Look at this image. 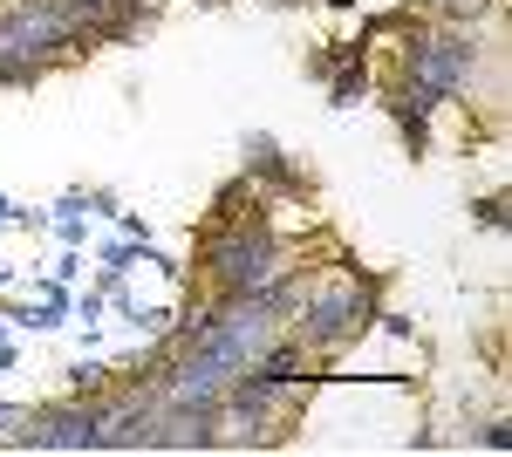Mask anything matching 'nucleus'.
Segmentation results:
<instances>
[{
    "label": "nucleus",
    "mask_w": 512,
    "mask_h": 457,
    "mask_svg": "<svg viewBox=\"0 0 512 457\" xmlns=\"http://www.w3.org/2000/svg\"><path fill=\"white\" fill-rule=\"evenodd\" d=\"M383 273H362L349 253H335V273H321L301 287V301L287 314V335L308 348L315 362L328 355H342L349 342H362L369 328H376V307H383Z\"/></svg>",
    "instance_id": "obj_1"
},
{
    "label": "nucleus",
    "mask_w": 512,
    "mask_h": 457,
    "mask_svg": "<svg viewBox=\"0 0 512 457\" xmlns=\"http://www.w3.org/2000/svg\"><path fill=\"white\" fill-rule=\"evenodd\" d=\"M478 62H485V35L478 28H410L403 55H396V82H383V103H410V110L437 116L444 103H458L472 89Z\"/></svg>",
    "instance_id": "obj_2"
},
{
    "label": "nucleus",
    "mask_w": 512,
    "mask_h": 457,
    "mask_svg": "<svg viewBox=\"0 0 512 457\" xmlns=\"http://www.w3.org/2000/svg\"><path fill=\"white\" fill-rule=\"evenodd\" d=\"M280 267H287V239H280V226H274V205L246 212L233 226L198 232V280H205V294H219V301H239V294L267 287Z\"/></svg>",
    "instance_id": "obj_3"
},
{
    "label": "nucleus",
    "mask_w": 512,
    "mask_h": 457,
    "mask_svg": "<svg viewBox=\"0 0 512 457\" xmlns=\"http://www.w3.org/2000/svg\"><path fill=\"white\" fill-rule=\"evenodd\" d=\"M110 396H62L28 403L14 423H0V451H103Z\"/></svg>",
    "instance_id": "obj_4"
},
{
    "label": "nucleus",
    "mask_w": 512,
    "mask_h": 457,
    "mask_svg": "<svg viewBox=\"0 0 512 457\" xmlns=\"http://www.w3.org/2000/svg\"><path fill=\"white\" fill-rule=\"evenodd\" d=\"M239 171H246V185L260 191L267 205H280V198H315V171L294 164L267 130H253V137L239 144Z\"/></svg>",
    "instance_id": "obj_5"
},
{
    "label": "nucleus",
    "mask_w": 512,
    "mask_h": 457,
    "mask_svg": "<svg viewBox=\"0 0 512 457\" xmlns=\"http://www.w3.org/2000/svg\"><path fill=\"white\" fill-rule=\"evenodd\" d=\"M246 376H260V382H280V389H308V382H321V376H315V355H308V348L294 342L287 328H280L274 342L260 348L253 362H246Z\"/></svg>",
    "instance_id": "obj_6"
},
{
    "label": "nucleus",
    "mask_w": 512,
    "mask_h": 457,
    "mask_svg": "<svg viewBox=\"0 0 512 457\" xmlns=\"http://www.w3.org/2000/svg\"><path fill=\"white\" fill-rule=\"evenodd\" d=\"M260 205H267V198H260V191L246 185V171H239V178H226V185L212 191V205H205V226H233V219L260 212Z\"/></svg>",
    "instance_id": "obj_7"
},
{
    "label": "nucleus",
    "mask_w": 512,
    "mask_h": 457,
    "mask_svg": "<svg viewBox=\"0 0 512 457\" xmlns=\"http://www.w3.org/2000/svg\"><path fill=\"white\" fill-rule=\"evenodd\" d=\"M383 116L396 123L403 157H431V116H424V110H410V103H383Z\"/></svg>",
    "instance_id": "obj_8"
},
{
    "label": "nucleus",
    "mask_w": 512,
    "mask_h": 457,
    "mask_svg": "<svg viewBox=\"0 0 512 457\" xmlns=\"http://www.w3.org/2000/svg\"><path fill=\"white\" fill-rule=\"evenodd\" d=\"M431 14L444 28H485L499 14V0H431Z\"/></svg>",
    "instance_id": "obj_9"
},
{
    "label": "nucleus",
    "mask_w": 512,
    "mask_h": 457,
    "mask_svg": "<svg viewBox=\"0 0 512 457\" xmlns=\"http://www.w3.org/2000/svg\"><path fill=\"white\" fill-rule=\"evenodd\" d=\"M110 389H117V369L110 362H89L82 355L76 369H69V396H110Z\"/></svg>",
    "instance_id": "obj_10"
},
{
    "label": "nucleus",
    "mask_w": 512,
    "mask_h": 457,
    "mask_svg": "<svg viewBox=\"0 0 512 457\" xmlns=\"http://www.w3.org/2000/svg\"><path fill=\"white\" fill-rule=\"evenodd\" d=\"M506 219H512L506 191H485V198H472V226H485V232H506Z\"/></svg>",
    "instance_id": "obj_11"
},
{
    "label": "nucleus",
    "mask_w": 512,
    "mask_h": 457,
    "mask_svg": "<svg viewBox=\"0 0 512 457\" xmlns=\"http://www.w3.org/2000/svg\"><path fill=\"white\" fill-rule=\"evenodd\" d=\"M48 226L62 246H89V226H82V212H48Z\"/></svg>",
    "instance_id": "obj_12"
},
{
    "label": "nucleus",
    "mask_w": 512,
    "mask_h": 457,
    "mask_svg": "<svg viewBox=\"0 0 512 457\" xmlns=\"http://www.w3.org/2000/svg\"><path fill=\"white\" fill-rule=\"evenodd\" d=\"M103 307H110V294H103V287H89V294H76V307H69V314H76L82 328H96V321H103Z\"/></svg>",
    "instance_id": "obj_13"
},
{
    "label": "nucleus",
    "mask_w": 512,
    "mask_h": 457,
    "mask_svg": "<svg viewBox=\"0 0 512 457\" xmlns=\"http://www.w3.org/2000/svg\"><path fill=\"white\" fill-rule=\"evenodd\" d=\"M472 444H485V451H512V423H506V417L478 423V437H472Z\"/></svg>",
    "instance_id": "obj_14"
},
{
    "label": "nucleus",
    "mask_w": 512,
    "mask_h": 457,
    "mask_svg": "<svg viewBox=\"0 0 512 457\" xmlns=\"http://www.w3.org/2000/svg\"><path fill=\"white\" fill-rule=\"evenodd\" d=\"M376 321H383V335H396V342H410L417 328H410V314H396V307H376Z\"/></svg>",
    "instance_id": "obj_15"
},
{
    "label": "nucleus",
    "mask_w": 512,
    "mask_h": 457,
    "mask_svg": "<svg viewBox=\"0 0 512 457\" xmlns=\"http://www.w3.org/2000/svg\"><path fill=\"white\" fill-rule=\"evenodd\" d=\"M117 226L130 232V239H151V219H144V212H123V205H117Z\"/></svg>",
    "instance_id": "obj_16"
},
{
    "label": "nucleus",
    "mask_w": 512,
    "mask_h": 457,
    "mask_svg": "<svg viewBox=\"0 0 512 457\" xmlns=\"http://www.w3.org/2000/svg\"><path fill=\"white\" fill-rule=\"evenodd\" d=\"M82 205H89V212H117V191L96 185V191H82Z\"/></svg>",
    "instance_id": "obj_17"
},
{
    "label": "nucleus",
    "mask_w": 512,
    "mask_h": 457,
    "mask_svg": "<svg viewBox=\"0 0 512 457\" xmlns=\"http://www.w3.org/2000/svg\"><path fill=\"white\" fill-rule=\"evenodd\" d=\"M21 410H28V403H7V396H0V423H14Z\"/></svg>",
    "instance_id": "obj_18"
},
{
    "label": "nucleus",
    "mask_w": 512,
    "mask_h": 457,
    "mask_svg": "<svg viewBox=\"0 0 512 457\" xmlns=\"http://www.w3.org/2000/svg\"><path fill=\"white\" fill-rule=\"evenodd\" d=\"M0 226H14V198L7 191H0Z\"/></svg>",
    "instance_id": "obj_19"
},
{
    "label": "nucleus",
    "mask_w": 512,
    "mask_h": 457,
    "mask_svg": "<svg viewBox=\"0 0 512 457\" xmlns=\"http://www.w3.org/2000/svg\"><path fill=\"white\" fill-rule=\"evenodd\" d=\"M321 7H335V14H355V0H321Z\"/></svg>",
    "instance_id": "obj_20"
},
{
    "label": "nucleus",
    "mask_w": 512,
    "mask_h": 457,
    "mask_svg": "<svg viewBox=\"0 0 512 457\" xmlns=\"http://www.w3.org/2000/svg\"><path fill=\"white\" fill-rule=\"evenodd\" d=\"M7 287H14V267H0V294H7Z\"/></svg>",
    "instance_id": "obj_21"
},
{
    "label": "nucleus",
    "mask_w": 512,
    "mask_h": 457,
    "mask_svg": "<svg viewBox=\"0 0 512 457\" xmlns=\"http://www.w3.org/2000/svg\"><path fill=\"white\" fill-rule=\"evenodd\" d=\"M267 7H308V0H267Z\"/></svg>",
    "instance_id": "obj_22"
},
{
    "label": "nucleus",
    "mask_w": 512,
    "mask_h": 457,
    "mask_svg": "<svg viewBox=\"0 0 512 457\" xmlns=\"http://www.w3.org/2000/svg\"><path fill=\"white\" fill-rule=\"evenodd\" d=\"M0 376H7V362H0Z\"/></svg>",
    "instance_id": "obj_23"
}]
</instances>
